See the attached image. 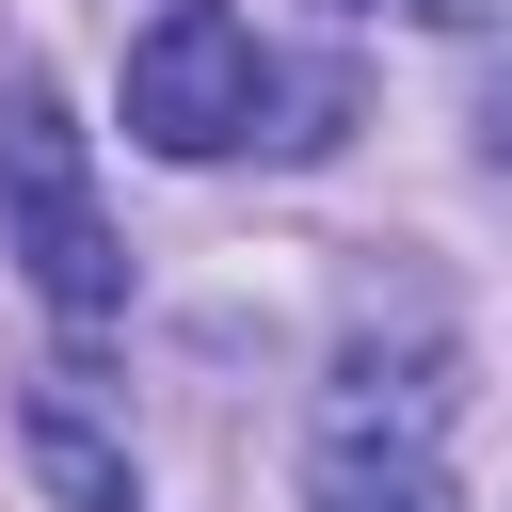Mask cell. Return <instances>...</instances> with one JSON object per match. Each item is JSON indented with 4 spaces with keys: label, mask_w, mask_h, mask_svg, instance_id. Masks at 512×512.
<instances>
[{
    "label": "cell",
    "mask_w": 512,
    "mask_h": 512,
    "mask_svg": "<svg viewBox=\"0 0 512 512\" xmlns=\"http://www.w3.org/2000/svg\"><path fill=\"white\" fill-rule=\"evenodd\" d=\"M0 256L32 272V304L64 336H96L128 304V256H112V208H96V160H80L64 96H0Z\"/></svg>",
    "instance_id": "6da1fadb"
},
{
    "label": "cell",
    "mask_w": 512,
    "mask_h": 512,
    "mask_svg": "<svg viewBox=\"0 0 512 512\" xmlns=\"http://www.w3.org/2000/svg\"><path fill=\"white\" fill-rule=\"evenodd\" d=\"M16 432H32V480H48L64 512H144V496H128V448H112L64 384H32V416H16Z\"/></svg>",
    "instance_id": "277c9868"
},
{
    "label": "cell",
    "mask_w": 512,
    "mask_h": 512,
    "mask_svg": "<svg viewBox=\"0 0 512 512\" xmlns=\"http://www.w3.org/2000/svg\"><path fill=\"white\" fill-rule=\"evenodd\" d=\"M304 512H464V496H448V448H432V432L320 416V448H304Z\"/></svg>",
    "instance_id": "3957f363"
},
{
    "label": "cell",
    "mask_w": 512,
    "mask_h": 512,
    "mask_svg": "<svg viewBox=\"0 0 512 512\" xmlns=\"http://www.w3.org/2000/svg\"><path fill=\"white\" fill-rule=\"evenodd\" d=\"M368 16V0H352ZM400 16H432V32H480V16H512V0H400Z\"/></svg>",
    "instance_id": "5b68a950"
},
{
    "label": "cell",
    "mask_w": 512,
    "mask_h": 512,
    "mask_svg": "<svg viewBox=\"0 0 512 512\" xmlns=\"http://www.w3.org/2000/svg\"><path fill=\"white\" fill-rule=\"evenodd\" d=\"M256 112H272V48L224 0H160V32L128 48V128L160 160H224V144H256Z\"/></svg>",
    "instance_id": "7a4b0ae2"
}]
</instances>
